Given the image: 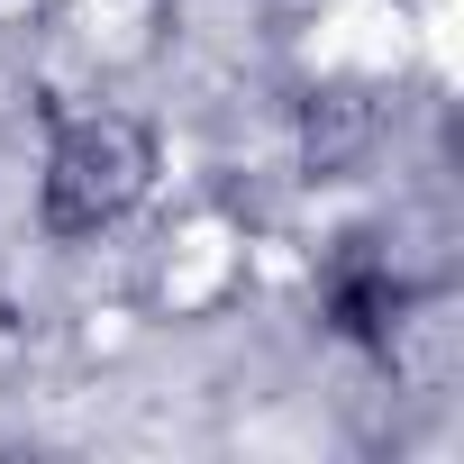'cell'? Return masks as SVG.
Segmentation results:
<instances>
[{
	"instance_id": "cell-1",
	"label": "cell",
	"mask_w": 464,
	"mask_h": 464,
	"mask_svg": "<svg viewBox=\"0 0 464 464\" xmlns=\"http://www.w3.org/2000/svg\"><path fill=\"white\" fill-rule=\"evenodd\" d=\"M146 191H155V137L128 110H73L37 164V227L82 246V237H110Z\"/></svg>"
}]
</instances>
